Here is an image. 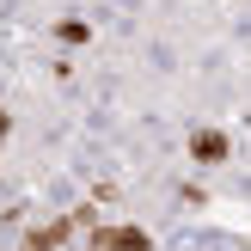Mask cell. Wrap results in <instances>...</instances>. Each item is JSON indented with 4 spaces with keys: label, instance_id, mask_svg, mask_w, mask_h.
<instances>
[{
    "label": "cell",
    "instance_id": "3957f363",
    "mask_svg": "<svg viewBox=\"0 0 251 251\" xmlns=\"http://www.w3.org/2000/svg\"><path fill=\"white\" fill-rule=\"evenodd\" d=\"M55 43H68V49L92 43V25H86V19H55Z\"/></svg>",
    "mask_w": 251,
    "mask_h": 251
},
{
    "label": "cell",
    "instance_id": "7a4b0ae2",
    "mask_svg": "<svg viewBox=\"0 0 251 251\" xmlns=\"http://www.w3.org/2000/svg\"><path fill=\"white\" fill-rule=\"evenodd\" d=\"M184 153H190L196 166H221V159L233 153V135H227V129H215V123H202V129H190Z\"/></svg>",
    "mask_w": 251,
    "mask_h": 251
},
{
    "label": "cell",
    "instance_id": "5b68a950",
    "mask_svg": "<svg viewBox=\"0 0 251 251\" xmlns=\"http://www.w3.org/2000/svg\"><path fill=\"white\" fill-rule=\"evenodd\" d=\"M74 251H98V245H86V239H80V245H74Z\"/></svg>",
    "mask_w": 251,
    "mask_h": 251
},
{
    "label": "cell",
    "instance_id": "6da1fadb",
    "mask_svg": "<svg viewBox=\"0 0 251 251\" xmlns=\"http://www.w3.org/2000/svg\"><path fill=\"white\" fill-rule=\"evenodd\" d=\"M86 245H98V251H153L147 227H135V221H92Z\"/></svg>",
    "mask_w": 251,
    "mask_h": 251
},
{
    "label": "cell",
    "instance_id": "277c9868",
    "mask_svg": "<svg viewBox=\"0 0 251 251\" xmlns=\"http://www.w3.org/2000/svg\"><path fill=\"white\" fill-rule=\"evenodd\" d=\"M6 129H12V117H6V104H0V141H6Z\"/></svg>",
    "mask_w": 251,
    "mask_h": 251
}]
</instances>
